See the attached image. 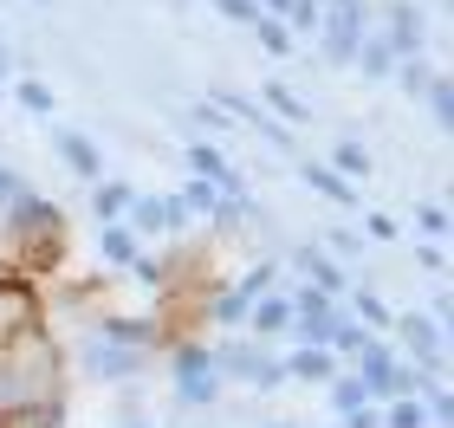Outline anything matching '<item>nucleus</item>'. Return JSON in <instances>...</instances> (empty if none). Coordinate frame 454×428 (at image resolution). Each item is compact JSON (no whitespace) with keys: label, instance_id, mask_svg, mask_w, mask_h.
<instances>
[{"label":"nucleus","instance_id":"a211bd4d","mask_svg":"<svg viewBox=\"0 0 454 428\" xmlns=\"http://www.w3.org/2000/svg\"><path fill=\"white\" fill-rule=\"evenodd\" d=\"M299 182L312 195H325V201H338V208H357V182H344L332 162H299Z\"/></svg>","mask_w":454,"mask_h":428},{"label":"nucleus","instance_id":"b1692460","mask_svg":"<svg viewBox=\"0 0 454 428\" xmlns=\"http://www.w3.org/2000/svg\"><path fill=\"white\" fill-rule=\"evenodd\" d=\"M208 318L227 324V331H247V299L234 292V285H221V292H208Z\"/></svg>","mask_w":454,"mask_h":428},{"label":"nucleus","instance_id":"cd10ccee","mask_svg":"<svg viewBox=\"0 0 454 428\" xmlns=\"http://www.w3.org/2000/svg\"><path fill=\"white\" fill-rule=\"evenodd\" d=\"M350 312L364 318V331H389V324H396V312H389L377 292H350Z\"/></svg>","mask_w":454,"mask_h":428},{"label":"nucleus","instance_id":"4c0bfd02","mask_svg":"<svg viewBox=\"0 0 454 428\" xmlns=\"http://www.w3.org/2000/svg\"><path fill=\"white\" fill-rule=\"evenodd\" d=\"M364 234H370V240H396L403 228H396L389 214H364Z\"/></svg>","mask_w":454,"mask_h":428},{"label":"nucleus","instance_id":"9d476101","mask_svg":"<svg viewBox=\"0 0 454 428\" xmlns=\"http://www.w3.org/2000/svg\"><path fill=\"white\" fill-rule=\"evenodd\" d=\"M338 318H344L338 299L312 292V285H299V292H293V338H299V344H332Z\"/></svg>","mask_w":454,"mask_h":428},{"label":"nucleus","instance_id":"f03ea898","mask_svg":"<svg viewBox=\"0 0 454 428\" xmlns=\"http://www.w3.org/2000/svg\"><path fill=\"white\" fill-rule=\"evenodd\" d=\"M169 370H176V402L182 409H215L221 402V370H215V344L201 338H176L169 344Z\"/></svg>","mask_w":454,"mask_h":428},{"label":"nucleus","instance_id":"423d86ee","mask_svg":"<svg viewBox=\"0 0 454 428\" xmlns=\"http://www.w3.org/2000/svg\"><path fill=\"white\" fill-rule=\"evenodd\" d=\"M364 33H370V7H364V0H350V7H325V19H318V46H325L332 66H350V58H357Z\"/></svg>","mask_w":454,"mask_h":428},{"label":"nucleus","instance_id":"e433bc0d","mask_svg":"<svg viewBox=\"0 0 454 428\" xmlns=\"http://www.w3.org/2000/svg\"><path fill=\"white\" fill-rule=\"evenodd\" d=\"M195 124H201V130H227L234 117H227V111L215 105V97H208V105H195Z\"/></svg>","mask_w":454,"mask_h":428},{"label":"nucleus","instance_id":"aec40b11","mask_svg":"<svg viewBox=\"0 0 454 428\" xmlns=\"http://www.w3.org/2000/svg\"><path fill=\"white\" fill-rule=\"evenodd\" d=\"M130 182H117V175H98L91 182V214H98V228H105V221H123V208H130Z\"/></svg>","mask_w":454,"mask_h":428},{"label":"nucleus","instance_id":"0eeeda50","mask_svg":"<svg viewBox=\"0 0 454 428\" xmlns=\"http://www.w3.org/2000/svg\"><path fill=\"white\" fill-rule=\"evenodd\" d=\"M27 331H39V292L27 273H0V351L20 344Z\"/></svg>","mask_w":454,"mask_h":428},{"label":"nucleus","instance_id":"c85d7f7f","mask_svg":"<svg viewBox=\"0 0 454 428\" xmlns=\"http://www.w3.org/2000/svg\"><path fill=\"white\" fill-rule=\"evenodd\" d=\"M240 124H247V130H260L266 143H273V150H293V130H286L279 117H266V105H260V97H254V111H247Z\"/></svg>","mask_w":454,"mask_h":428},{"label":"nucleus","instance_id":"473e14b6","mask_svg":"<svg viewBox=\"0 0 454 428\" xmlns=\"http://www.w3.org/2000/svg\"><path fill=\"white\" fill-rule=\"evenodd\" d=\"M428 78H435V72H428L422 58H403V66H396V85H403L409 97H422V91H428Z\"/></svg>","mask_w":454,"mask_h":428},{"label":"nucleus","instance_id":"c9c22d12","mask_svg":"<svg viewBox=\"0 0 454 428\" xmlns=\"http://www.w3.org/2000/svg\"><path fill=\"white\" fill-rule=\"evenodd\" d=\"M357 247H364V240H357V228H332V234H325V253H332V260H350Z\"/></svg>","mask_w":454,"mask_h":428},{"label":"nucleus","instance_id":"f3484780","mask_svg":"<svg viewBox=\"0 0 454 428\" xmlns=\"http://www.w3.org/2000/svg\"><path fill=\"white\" fill-rule=\"evenodd\" d=\"M123 228H130L137 240H162V234H169V201H162V195H130V208H123Z\"/></svg>","mask_w":454,"mask_h":428},{"label":"nucleus","instance_id":"20e7f679","mask_svg":"<svg viewBox=\"0 0 454 428\" xmlns=\"http://www.w3.org/2000/svg\"><path fill=\"white\" fill-rule=\"evenodd\" d=\"M143 363H150V351H130V344L105 338L98 324L78 331V377H91V383H137Z\"/></svg>","mask_w":454,"mask_h":428},{"label":"nucleus","instance_id":"2f4dec72","mask_svg":"<svg viewBox=\"0 0 454 428\" xmlns=\"http://www.w3.org/2000/svg\"><path fill=\"white\" fill-rule=\"evenodd\" d=\"M325 390H332V409H338V422H344L350 409H364V402H370L357 377H332V383H325Z\"/></svg>","mask_w":454,"mask_h":428},{"label":"nucleus","instance_id":"72a5a7b5","mask_svg":"<svg viewBox=\"0 0 454 428\" xmlns=\"http://www.w3.org/2000/svg\"><path fill=\"white\" fill-rule=\"evenodd\" d=\"M215 13L234 19V27H254V19H260V0H215Z\"/></svg>","mask_w":454,"mask_h":428},{"label":"nucleus","instance_id":"c756f323","mask_svg":"<svg viewBox=\"0 0 454 428\" xmlns=\"http://www.w3.org/2000/svg\"><path fill=\"white\" fill-rule=\"evenodd\" d=\"M428 117H435V130H448L454 124V91H448V72H435V78H428Z\"/></svg>","mask_w":454,"mask_h":428},{"label":"nucleus","instance_id":"f257e3e1","mask_svg":"<svg viewBox=\"0 0 454 428\" xmlns=\"http://www.w3.org/2000/svg\"><path fill=\"white\" fill-rule=\"evenodd\" d=\"M59 351L46 344V331H27L20 344L0 351V416L27 409V402H52L59 396Z\"/></svg>","mask_w":454,"mask_h":428},{"label":"nucleus","instance_id":"37998d69","mask_svg":"<svg viewBox=\"0 0 454 428\" xmlns=\"http://www.w3.org/2000/svg\"><path fill=\"white\" fill-rule=\"evenodd\" d=\"M260 428H299V422H260Z\"/></svg>","mask_w":454,"mask_h":428},{"label":"nucleus","instance_id":"ddd939ff","mask_svg":"<svg viewBox=\"0 0 454 428\" xmlns=\"http://www.w3.org/2000/svg\"><path fill=\"white\" fill-rule=\"evenodd\" d=\"M52 150H59V162L78 175V182H98L105 175V150L85 136V130H66V124H52Z\"/></svg>","mask_w":454,"mask_h":428},{"label":"nucleus","instance_id":"f8f14e48","mask_svg":"<svg viewBox=\"0 0 454 428\" xmlns=\"http://www.w3.org/2000/svg\"><path fill=\"white\" fill-rule=\"evenodd\" d=\"M293 267H299L305 285H312V292H325V299H344V292H350V273H344L325 247H312V240H305V247H293Z\"/></svg>","mask_w":454,"mask_h":428},{"label":"nucleus","instance_id":"412c9836","mask_svg":"<svg viewBox=\"0 0 454 428\" xmlns=\"http://www.w3.org/2000/svg\"><path fill=\"white\" fill-rule=\"evenodd\" d=\"M350 66H357V72L370 78V85H383V78H396V66H403V58L389 52L377 33H364V46H357V58H350Z\"/></svg>","mask_w":454,"mask_h":428},{"label":"nucleus","instance_id":"7c9ffc66","mask_svg":"<svg viewBox=\"0 0 454 428\" xmlns=\"http://www.w3.org/2000/svg\"><path fill=\"white\" fill-rule=\"evenodd\" d=\"M254 39H260V46H266V52H273V58H293V46H299V39H293V33H286V27H279V19H266V13L254 19Z\"/></svg>","mask_w":454,"mask_h":428},{"label":"nucleus","instance_id":"5701e85b","mask_svg":"<svg viewBox=\"0 0 454 428\" xmlns=\"http://www.w3.org/2000/svg\"><path fill=\"white\" fill-rule=\"evenodd\" d=\"M260 105H273V111L286 117V130H293V124H312V111H305V97H299L293 85H279V78H273V85L260 91Z\"/></svg>","mask_w":454,"mask_h":428},{"label":"nucleus","instance_id":"79ce46f5","mask_svg":"<svg viewBox=\"0 0 454 428\" xmlns=\"http://www.w3.org/2000/svg\"><path fill=\"white\" fill-rule=\"evenodd\" d=\"M7 66H13V58H7V39H0V78H7Z\"/></svg>","mask_w":454,"mask_h":428},{"label":"nucleus","instance_id":"f704fd0d","mask_svg":"<svg viewBox=\"0 0 454 428\" xmlns=\"http://www.w3.org/2000/svg\"><path fill=\"white\" fill-rule=\"evenodd\" d=\"M416 228H422L428 240H442V234H448V208H442V201H428V208H416Z\"/></svg>","mask_w":454,"mask_h":428},{"label":"nucleus","instance_id":"39448f33","mask_svg":"<svg viewBox=\"0 0 454 428\" xmlns=\"http://www.w3.org/2000/svg\"><path fill=\"white\" fill-rule=\"evenodd\" d=\"M357 383H364L370 402H396V396H416L422 370H416V363H403L383 338H370L364 351H357Z\"/></svg>","mask_w":454,"mask_h":428},{"label":"nucleus","instance_id":"7ed1b4c3","mask_svg":"<svg viewBox=\"0 0 454 428\" xmlns=\"http://www.w3.org/2000/svg\"><path fill=\"white\" fill-rule=\"evenodd\" d=\"M215 370H221V383H247V390H279L286 383V370H279V357L266 351L260 338H227V344H215Z\"/></svg>","mask_w":454,"mask_h":428},{"label":"nucleus","instance_id":"58836bf2","mask_svg":"<svg viewBox=\"0 0 454 428\" xmlns=\"http://www.w3.org/2000/svg\"><path fill=\"white\" fill-rule=\"evenodd\" d=\"M344 428H383V409H377V402H364V409L344 416Z\"/></svg>","mask_w":454,"mask_h":428},{"label":"nucleus","instance_id":"4be33fe9","mask_svg":"<svg viewBox=\"0 0 454 428\" xmlns=\"http://www.w3.org/2000/svg\"><path fill=\"white\" fill-rule=\"evenodd\" d=\"M234 292L254 305V299H266V292H279V260H254L240 279H234Z\"/></svg>","mask_w":454,"mask_h":428},{"label":"nucleus","instance_id":"9b49d317","mask_svg":"<svg viewBox=\"0 0 454 428\" xmlns=\"http://www.w3.org/2000/svg\"><path fill=\"white\" fill-rule=\"evenodd\" d=\"M189 175L195 182H208V189H221V195H254V189H247V182H240V169H234V162H227L221 150H215V143H189Z\"/></svg>","mask_w":454,"mask_h":428},{"label":"nucleus","instance_id":"2eb2a0df","mask_svg":"<svg viewBox=\"0 0 454 428\" xmlns=\"http://www.w3.org/2000/svg\"><path fill=\"white\" fill-rule=\"evenodd\" d=\"M383 46L389 52H396V58H416L422 52V13L416 7H409V0H396V7H389V19H383Z\"/></svg>","mask_w":454,"mask_h":428},{"label":"nucleus","instance_id":"1a4fd4ad","mask_svg":"<svg viewBox=\"0 0 454 428\" xmlns=\"http://www.w3.org/2000/svg\"><path fill=\"white\" fill-rule=\"evenodd\" d=\"M389 331H396L403 338V363H416V370H428V377H435L442 370V351H448V331H442V324L435 318H416V312H409V318H396V324H389Z\"/></svg>","mask_w":454,"mask_h":428},{"label":"nucleus","instance_id":"a878e982","mask_svg":"<svg viewBox=\"0 0 454 428\" xmlns=\"http://www.w3.org/2000/svg\"><path fill=\"white\" fill-rule=\"evenodd\" d=\"M332 169H338L344 182H364V175H370V150H364L357 136H344L338 150H332Z\"/></svg>","mask_w":454,"mask_h":428},{"label":"nucleus","instance_id":"bb28decb","mask_svg":"<svg viewBox=\"0 0 454 428\" xmlns=\"http://www.w3.org/2000/svg\"><path fill=\"white\" fill-rule=\"evenodd\" d=\"M383 428H435V422H428L422 396H396V402L383 409Z\"/></svg>","mask_w":454,"mask_h":428},{"label":"nucleus","instance_id":"a19ab883","mask_svg":"<svg viewBox=\"0 0 454 428\" xmlns=\"http://www.w3.org/2000/svg\"><path fill=\"white\" fill-rule=\"evenodd\" d=\"M117 428H156V422H150V416H137V409H123V416H117Z\"/></svg>","mask_w":454,"mask_h":428},{"label":"nucleus","instance_id":"4468645a","mask_svg":"<svg viewBox=\"0 0 454 428\" xmlns=\"http://www.w3.org/2000/svg\"><path fill=\"white\" fill-rule=\"evenodd\" d=\"M279 370H286V383H305V390H325V383L338 377V357L325 351V344H299V351H286V357H279Z\"/></svg>","mask_w":454,"mask_h":428},{"label":"nucleus","instance_id":"6e6552de","mask_svg":"<svg viewBox=\"0 0 454 428\" xmlns=\"http://www.w3.org/2000/svg\"><path fill=\"white\" fill-rule=\"evenodd\" d=\"M0 221H7L13 234H27V240L46 247V240H59V221H66V214H59V201H46L39 189H20L7 208H0Z\"/></svg>","mask_w":454,"mask_h":428},{"label":"nucleus","instance_id":"393cba45","mask_svg":"<svg viewBox=\"0 0 454 428\" xmlns=\"http://www.w3.org/2000/svg\"><path fill=\"white\" fill-rule=\"evenodd\" d=\"M13 97H20V111H27V117H52V111H59V97H52L46 78H20Z\"/></svg>","mask_w":454,"mask_h":428},{"label":"nucleus","instance_id":"dca6fc26","mask_svg":"<svg viewBox=\"0 0 454 428\" xmlns=\"http://www.w3.org/2000/svg\"><path fill=\"white\" fill-rule=\"evenodd\" d=\"M247 331L254 338H286L293 331V292H266L247 305Z\"/></svg>","mask_w":454,"mask_h":428},{"label":"nucleus","instance_id":"6ab92c4d","mask_svg":"<svg viewBox=\"0 0 454 428\" xmlns=\"http://www.w3.org/2000/svg\"><path fill=\"white\" fill-rule=\"evenodd\" d=\"M137 253H143V240L123 228V221H105V228H98V260H111V267L130 273V267H137Z\"/></svg>","mask_w":454,"mask_h":428},{"label":"nucleus","instance_id":"c03bdc74","mask_svg":"<svg viewBox=\"0 0 454 428\" xmlns=\"http://www.w3.org/2000/svg\"><path fill=\"white\" fill-rule=\"evenodd\" d=\"M33 7H46V0H33Z\"/></svg>","mask_w":454,"mask_h":428},{"label":"nucleus","instance_id":"ea45409f","mask_svg":"<svg viewBox=\"0 0 454 428\" xmlns=\"http://www.w3.org/2000/svg\"><path fill=\"white\" fill-rule=\"evenodd\" d=\"M20 189H27V182H20V175H13V169H0V208H7V201H13V195H20Z\"/></svg>","mask_w":454,"mask_h":428}]
</instances>
